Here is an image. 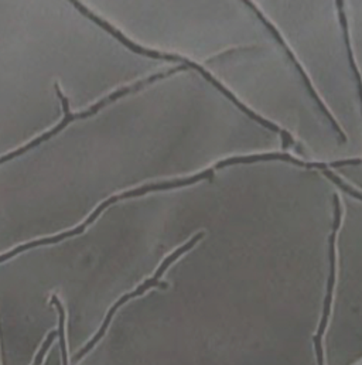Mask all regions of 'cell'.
I'll use <instances>...</instances> for the list:
<instances>
[{
    "mask_svg": "<svg viewBox=\"0 0 362 365\" xmlns=\"http://www.w3.org/2000/svg\"><path fill=\"white\" fill-rule=\"evenodd\" d=\"M162 77H166V74H159V76H155V77H150L149 80H146V81H142V83H138L136 86H133V87H129V88H123V90H120V91L115 92V93H112V95H109L108 98H105V99H102V101H99L96 105H93L90 109H88L87 112H83V113H78V115H74V113H71L70 112V106H68V99L63 95V92L61 90L58 88V86L56 84V91H57V95H58V98L61 99V102H63V109H64V112H66V116H64V119H63V122L57 126V128H54L53 130H50V132H47L46 135H43V136H40L38 139H36V140H33V142H30L27 146H24V148H21V149H19V150H16V152H13V153H10V155H7V156H4V158H1L0 159V165L1 163H4V162H7V160H11V159H14V158H17V156H20V155H23L24 152H27V150H30V149H33V148H36L37 145H40L41 142H44V140H47V139H50L51 136H54L56 133H58L60 130H63L68 123H71L73 120H76V119H84V118H88L90 115H93V113H96L100 108H103L105 105H108L109 102H113V101H116L118 98H120V96H123V95H126V93H130V92L138 91L139 88H142V87H145L146 84H149V83H153V81H156V80H159V78H162Z\"/></svg>",
    "mask_w": 362,
    "mask_h": 365,
    "instance_id": "obj_1",
    "label": "cell"
}]
</instances>
